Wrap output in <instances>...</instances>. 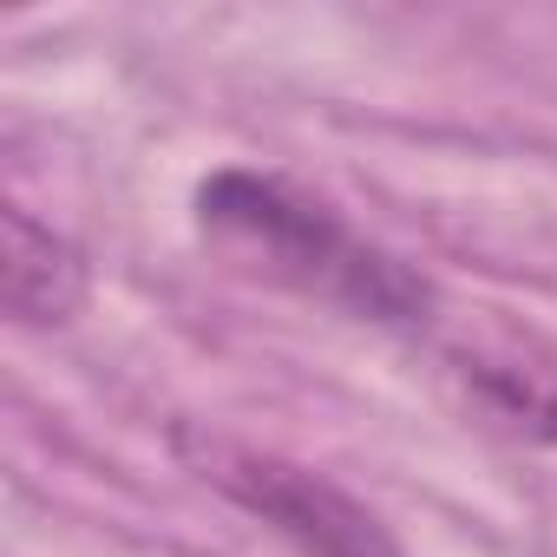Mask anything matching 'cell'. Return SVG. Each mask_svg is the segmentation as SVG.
<instances>
[{"label": "cell", "mask_w": 557, "mask_h": 557, "mask_svg": "<svg viewBox=\"0 0 557 557\" xmlns=\"http://www.w3.org/2000/svg\"><path fill=\"white\" fill-rule=\"evenodd\" d=\"M0 296H8V315L21 329H60L86 309V256L53 230L40 223L27 203H8L0 210Z\"/></svg>", "instance_id": "cell-3"}, {"label": "cell", "mask_w": 557, "mask_h": 557, "mask_svg": "<svg viewBox=\"0 0 557 557\" xmlns=\"http://www.w3.org/2000/svg\"><path fill=\"white\" fill-rule=\"evenodd\" d=\"M197 230L309 302L374 329H426L433 283L394 249L368 243L335 203L309 197L283 171L223 164L197 184Z\"/></svg>", "instance_id": "cell-1"}, {"label": "cell", "mask_w": 557, "mask_h": 557, "mask_svg": "<svg viewBox=\"0 0 557 557\" xmlns=\"http://www.w3.org/2000/svg\"><path fill=\"white\" fill-rule=\"evenodd\" d=\"M203 479H216V492L230 505H243L275 537H289L302 557H400L394 531L348 485H335L329 472L296 466L283 453L210 446L203 453Z\"/></svg>", "instance_id": "cell-2"}]
</instances>
